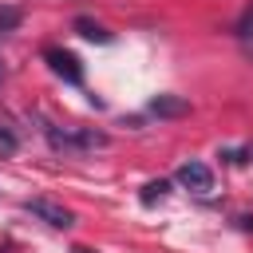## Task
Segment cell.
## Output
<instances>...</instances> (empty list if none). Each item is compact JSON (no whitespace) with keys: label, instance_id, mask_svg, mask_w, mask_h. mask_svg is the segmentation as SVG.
I'll list each match as a JSON object with an SVG mask.
<instances>
[{"label":"cell","instance_id":"1","mask_svg":"<svg viewBox=\"0 0 253 253\" xmlns=\"http://www.w3.org/2000/svg\"><path fill=\"white\" fill-rule=\"evenodd\" d=\"M43 59H47V67H51L63 83H71V87H79V83H83V63H79L71 51H63V47H47V55H43Z\"/></svg>","mask_w":253,"mask_h":253},{"label":"cell","instance_id":"2","mask_svg":"<svg viewBox=\"0 0 253 253\" xmlns=\"http://www.w3.org/2000/svg\"><path fill=\"white\" fill-rule=\"evenodd\" d=\"M178 186H186V190H194V194H210V190H213V170H210L206 162L190 158V162L178 166Z\"/></svg>","mask_w":253,"mask_h":253},{"label":"cell","instance_id":"3","mask_svg":"<svg viewBox=\"0 0 253 253\" xmlns=\"http://www.w3.org/2000/svg\"><path fill=\"white\" fill-rule=\"evenodd\" d=\"M28 210H32L40 221H47L51 229H71V225H75L71 210H63L59 202H47V198H32V202H28Z\"/></svg>","mask_w":253,"mask_h":253},{"label":"cell","instance_id":"4","mask_svg":"<svg viewBox=\"0 0 253 253\" xmlns=\"http://www.w3.org/2000/svg\"><path fill=\"white\" fill-rule=\"evenodd\" d=\"M146 111L158 115V119H182V115H190V99H182V95H154L146 103Z\"/></svg>","mask_w":253,"mask_h":253},{"label":"cell","instance_id":"5","mask_svg":"<svg viewBox=\"0 0 253 253\" xmlns=\"http://www.w3.org/2000/svg\"><path fill=\"white\" fill-rule=\"evenodd\" d=\"M75 32H79L83 40H91V43H111V32H107L103 24H95L91 16H79V20H75Z\"/></svg>","mask_w":253,"mask_h":253},{"label":"cell","instance_id":"6","mask_svg":"<svg viewBox=\"0 0 253 253\" xmlns=\"http://www.w3.org/2000/svg\"><path fill=\"white\" fill-rule=\"evenodd\" d=\"M71 138H75V150H95V146H107V134H103V130H91V126L71 130Z\"/></svg>","mask_w":253,"mask_h":253},{"label":"cell","instance_id":"7","mask_svg":"<svg viewBox=\"0 0 253 253\" xmlns=\"http://www.w3.org/2000/svg\"><path fill=\"white\" fill-rule=\"evenodd\" d=\"M20 20H24V12L16 4H0V32H16Z\"/></svg>","mask_w":253,"mask_h":253},{"label":"cell","instance_id":"8","mask_svg":"<svg viewBox=\"0 0 253 253\" xmlns=\"http://www.w3.org/2000/svg\"><path fill=\"white\" fill-rule=\"evenodd\" d=\"M237 40H241V43H253V0L245 4L241 20H237Z\"/></svg>","mask_w":253,"mask_h":253},{"label":"cell","instance_id":"9","mask_svg":"<svg viewBox=\"0 0 253 253\" xmlns=\"http://www.w3.org/2000/svg\"><path fill=\"white\" fill-rule=\"evenodd\" d=\"M166 190H170V186H166L162 178H158V182H146V186H142V206H154V202H162V198H166Z\"/></svg>","mask_w":253,"mask_h":253},{"label":"cell","instance_id":"10","mask_svg":"<svg viewBox=\"0 0 253 253\" xmlns=\"http://www.w3.org/2000/svg\"><path fill=\"white\" fill-rule=\"evenodd\" d=\"M20 150V142H16V134L8 130V126H0V158H12Z\"/></svg>","mask_w":253,"mask_h":253},{"label":"cell","instance_id":"11","mask_svg":"<svg viewBox=\"0 0 253 253\" xmlns=\"http://www.w3.org/2000/svg\"><path fill=\"white\" fill-rule=\"evenodd\" d=\"M71 253H95V249H87V245H71Z\"/></svg>","mask_w":253,"mask_h":253},{"label":"cell","instance_id":"12","mask_svg":"<svg viewBox=\"0 0 253 253\" xmlns=\"http://www.w3.org/2000/svg\"><path fill=\"white\" fill-rule=\"evenodd\" d=\"M0 79H4V67H0Z\"/></svg>","mask_w":253,"mask_h":253}]
</instances>
